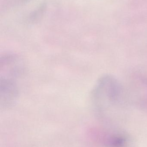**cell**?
<instances>
[{
	"instance_id": "1",
	"label": "cell",
	"mask_w": 147,
	"mask_h": 147,
	"mask_svg": "<svg viewBox=\"0 0 147 147\" xmlns=\"http://www.w3.org/2000/svg\"><path fill=\"white\" fill-rule=\"evenodd\" d=\"M91 101L96 111L102 116L124 113L130 104L126 86L110 74H105L98 80Z\"/></svg>"
},
{
	"instance_id": "2",
	"label": "cell",
	"mask_w": 147,
	"mask_h": 147,
	"mask_svg": "<svg viewBox=\"0 0 147 147\" xmlns=\"http://www.w3.org/2000/svg\"><path fill=\"white\" fill-rule=\"evenodd\" d=\"M23 63L14 55H6L1 59V104L11 106L16 101L23 71Z\"/></svg>"
},
{
	"instance_id": "3",
	"label": "cell",
	"mask_w": 147,
	"mask_h": 147,
	"mask_svg": "<svg viewBox=\"0 0 147 147\" xmlns=\"http://www.w3.org/2000/svg\"><path fill=\"white\" fill-rule=\"evenodd\" d=\"M126 87L130 104L147 109V74L132 76Z\"/></svg>"
}]
</instances>
